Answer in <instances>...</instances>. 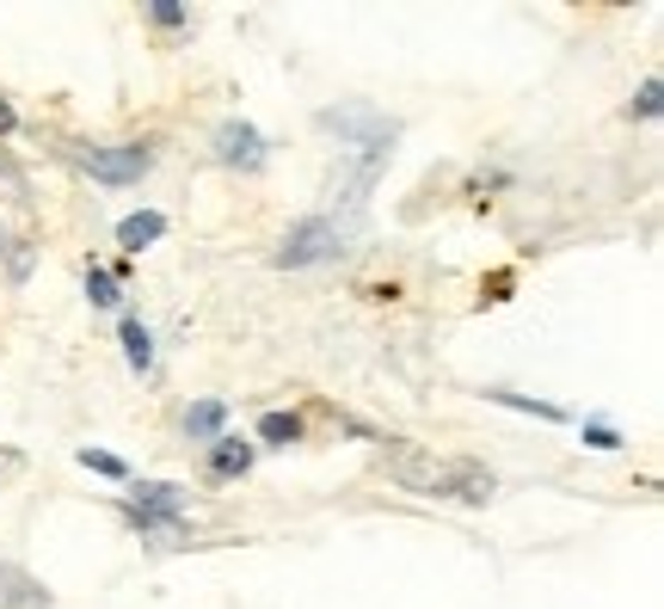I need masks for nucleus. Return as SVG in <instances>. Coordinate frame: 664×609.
<instances>
[{"label":"nucleus","instance_id":"12","mask_svg":"<svg viewBox=\"0 0 664 609\" xmlns=\"http://www.w3.org/2000/svg\"><path fill=\"white\" fill-rule=\"evenodd\" d=\"M222 425H228V406H222V401H198V406L185 413V438L216 443V438H222Z\"/></svg>","mask_w":664,"mask_h":609},{"label":"nucleus","instance_id":"4","mask_svg":"<svg viewBox=\"0 0 664 609\" xmlns=\"http://www.w3.org/2000/svg\"><path fill=\"white\" fill-rule=\"evenodd\" d=\"M320 129H333L339 142L370 148V155H387V148H394V129H401V124H387L382 111H370V105H333V111H320Z\"/></svg>","mask_w":664,"mask_h":609},{"label":"nucleus","instance_id":"18","mask_svg":"<svg viewBox=\"0 0 664 609\" xmlns=\"http://www.w3.org/2000/svg\"><path fill=\"white\" fill-rule=\"evenodd\" d=\"M659 105H664V87H659V80H646V87H640V99H633V117H659Z\"/></svg>","mask_w":664,"mask_h":609},{"label":"nucleus","instance_id":"9","mask_svg":"<svg viewBox=\"0 0 664 609\" xmlns=\"http://www.w3.org/2000/svg\"><path fill=\"white\" fill-rule=\"evenodd\" d=\"M160 235H167V216H160V210H142V216H124V222H117V247H124V252L155 247Z\"/></svg>","mask_w":664,"mask_h":609},{"label":"nucleus","instance_id":"16","mask_svg":"<svg viewBox=\"0 0 664 609\" xmlns=\"http://www.w3.org/2000/svg\"><path fill=\"white\" fill-rule=\"evenodd\" d=\"M80 462L93 474H105V481H130V462L124 455H111V450H80Z\"/></svg>","mask_w":664,"mask_h":609},{"label":"nucleus","instance_id":"10","mask_svg":"<svg viewBox=\"0 0 664 609\" xmlns=\"http://www.w3.org/2000/svg\"><path fill=\"white\" fill-rule=\"evenodd\" d=\"M117 339H124L130 370H136V375H155V332L142 327V320H124V327H117Z\"/></svg>","mask_w":664,"mask_h":609},{"label":"nucleus","instance_id":"20","mask_svg":"<svg viewBox=\"0 0 664 609\" xmlns=\"http://www.w3.org/2000/svg\"><path fill=\"white\" fill-rule=\"evenodd\" d=\"M13 124H19V117H13V105L0 99V136H13Z\"/></svg>","mask_w":664,"mask_h":609},{"label":"nucleus","instance_id":"11","mask_svg":"<svg viewBox=\"0 0 664 609\" xmlns=\"http://www.w3.org/2000/svg\"><path fill=\"white\" fill-rule=\"evenodd\" d=\"M124 523H130V530H136V535H148V542H185V523H179V517H155V511H130V505H124Z\"/></svg>","mask_w":664,"mask_h":609},{"label":"nucleus","instance_id":"5","mask_svg":"<svg viewBox=\"0 0 664 609\" xmlns=\"http://www.w3.org/2000/svg\"><path fill=\"white\" fill-rule=\"evenodd\" d=\"M216 160L222 167H240V172H259L265 167V136L252 124H222L216 129Z\"/></svg>","mask_w":664,"mask_h":609},{"label":"nucleus","instance_id":"7","mask_svg":"<svg viewBox=\"0 0 664 609\" xmlns=\"http://www.w3.org/2000/svg\"><path fill=\"white\" fill-rule=\"evenodd\" d=\"M210 474H216V481H240V474H252V443L234 438V431H222V438L210 443Z\"/></svg>","mask_w":664,"mask_h":609},{"label":"nucleus","instance_id":"15","mask_svg":"<svg viewBox=\"0 0 664 609\" xmlns=\"http://www.w3.org/2000/svg\"><path fill=\"white\" fill-rule=\"evenodd\" d=\"M259 438L278 443V450H283V443H295V438H302V413H265V419H259Z\"/></svg>","mask_w":664,"mask_h":609},{"label":"nucleus","instance_id":"1","mask_svg":"<svg viewBox=\"0 0 664 609\" xmlns=\"http://www.w3.org/2000/svg\"><path fill=\"white\" fill-rule=\"evenodd\" d=\"M387 474H394V486H406V493H418V499L486 505L498 493L493 469H480L474 455H431V450H418V443H406V450L387 455Z\"/></svg>","mask_w":664,"mask_h":609},{"label":"nucleus","instance_id":"19","mask_svg":"<svg viewBox=\"0 0 664 609\" xmlns=\"http://www.w3.org/2000/svg\"><path fill=\"white\" fill-rule=\"evenodd\" d=\"M585 443L590 450H621V438L609 431V425H585Z\"/></svg>","mask_w":664,"mask_h":609},{"label":"nucleus","instance_id":"14","mask_svg":"<svg viewBox=\"0 0 664 609\" xmlns=\"http://www.w3.org/2000/svg\"><path fill=\"white\" fill-rule=\"evenodd\" d=\"M87 302H93V308H117V302H124V278H111V271H87Z\"/></svg>","mask_w":664,"mask_h":609},{"label":"nucleus","instance_id":"21","mask_svg":"<svg viewBox=\"0 0 664 609\" xmlns=\"http://www.w3.org/2000/svg\"><path fill=\"white\" fill-rule=\"evenodd\" d=\"M0 247H7V228H0Z\"/></svg>","mask_w":664,"mask_h":609},{"label":"nucleus","instance_id":"13","mask_svg":"<svg viewBox=\"0 0 664 609\" xmlns=\"http://www.w3.org/2000/svg\"><path fill=\"white\" fill-rule=\"evenodd\" d=\"M486 401H498V406H510V413H529V419H566V406H554V401H536V394H510V388H480Z\"/></svg>","mask_w":664,"mask_h":609},{"label":"nucleus","instance_id":"2","mask_svg":"<svg viewBox=\"0 0 664 609\" xmlns=\"http://www.w3.org/2000/svg\"><path fill=\"white\" fill-rule=\"evenodd\" d=\"M345 252V228L333 216H302L290 228V235L278 240V252H271V259H278L283 271H302V266H320V259H339Z\"/></svg>","mask_w":664,"mask_h":609},{"label":"nucleus","instance_id":"6","mask_svg":"<svg viewBox=\"0 0 664 609\" xmlns=\"http://www.w3.org/2000/svg\"><path fill=\"white\" fill-rule=\"evenodd\" d=\"M185 486L179 481H136L130 486V511H155V517H179Z\"/></svg>","mask_w":664,"mask_h":609},{"label":"nucleus","instance_id":"8","mask_svg":"<svg viewBox=\"0 0 664 609\" xmlns=\"http://www.w3.org/2000/svg\"><path fill=\"white\" fill-rule=\"evenodd\" d=\"M0 609H49V591L19 566H0Z\"/></svg>","mask_w":664,"mask_h":609},{"label":"nucleus","instance_id":"3","mask_svg":"<svg viewBox=\"0 0 664 609\" xmlns=\"http://www.w3.org/2000/svg\"><path fill=\"white\" fill-rule=\"evenodd\" d=\"M75 160L99 185H136L142 172L155 167V148L148 142H93V148H75Z\"/></svg>","mask_w":664,"mask_h":609},{"label":"nucleus","instance_id":"17","mask_svg":"<svg viewBox=\"0 0 664 609\" xmlns=\"http://www.w3.org/2000/svg\"><path fill=\"white\" fill-rule=\"evenodd\" d=\"M148 25H160V32H179V25H191V7H167V0H155V7H148Z\"/></svg>","mask_w":664,"mask_h":609}]
</instances>
